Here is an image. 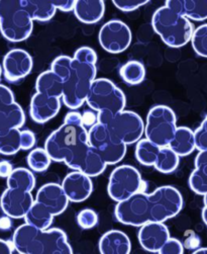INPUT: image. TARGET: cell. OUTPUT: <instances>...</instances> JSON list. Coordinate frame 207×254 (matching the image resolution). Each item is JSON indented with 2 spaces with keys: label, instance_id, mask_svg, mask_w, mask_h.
<instances>
[{
  "label": "cell",
  "instance_id": "obj_36",
  "mask_svg": "<svg viewBox=\"0 0 207 254\" xmlns=\"http://www.w3.org/2000/svg\"><path fill=\"white\" fill-rule=\"evenodd\" d=\"M72 62H73V58L69 56H65V55L59 56L52 62L51 71L54 72L63 81H65L67 80V78L70 75Z\"/></svg>",
  "mask_w": 207,
  "mask_h": 254
},
{
  "label": "cell",
  "instance_id": "obj_9",
  "mask_svg": "<svg viewBox=\"0 0 207 254\" xmlns=\"http://www.w3.org/2000/svg\"><path fill=\"white\" fill-rule=\"evenodd\" d=\"M146 184L139 170L132 166L123 164L116 167L110 174L107 191L109 196L121 202L138 192H145Z\"/></svg>",
  "mask_w": 207,
  "mask_h": 254
},
{
  "label": "cell",
  "instance_id": "obj_43",
  "mask_svg": "<svg viewBox=\"0 0 207 254\" xmlns=\"http://www.w3.org/2000/svg\"><path fill=\"white\" fill-rule=\"evenodd\" d=\"M36 145V136L30 130L20 132V146L22 150H30Z\"/></svg>",
  "mask_w": 207,
  "mask_h": 254
},
{
  "label": "cell",
  "instance_id": "obj_4",
  "mask_svg": "<svg viewBox=\"0 0 207 254\" xmlns=\"http://www.w3.org/2000/svg\"><path fill=\"white\" fill-rule=\"evenodd\" d=\"M86 104L97 113L99 124L107 125L116 114L124 111L126 99L123 91L111 80L98 78L91 85Z\"/></svg>",
  "mask_w": 207,
  "mask_h": 254
},
{
  "label": "cell",
  "instance_id": "obj_50",
  "mask_svg": "<svg viewBox=\"0 0 207 254\" xmlns=\"http://www.w3.org/2000/svg\"><path fill=\"white\" fill-rule=\"evenodd\" d=\"M192 254H207V248H199Z\"/></svg>",
  "mask_w": 207,
  "mask_h": 254
},
{
  "label": "cell",
  "instance_id": "obj_37",
  "mask_svg": "<svg viewBox=\"0 0 207 254\" xmlns=\"http://www.w3.org/2000/svg\"><path fill=\"white\" fill-rule=\"evenodd\" d=\"M77 223L82 229H92L98 223V216L94 210L84 209L77 215Z\"/></svg>",
  "mask_w": 207,
  "mask_h": 254
},
{
  "label": "cell",
  "instance_id": "obj_25",
  "mask_svg": "<svg viewBox=\"0 0 207 254\" xmlns=\"http://www.w3.org/2000/svg\"><path fill=\"white\" fill-rule=\"evenodd\" d=\"M106 166L107 164L104 162V160L101 158V156L94 149L89 146L84 155L80 158L78 163L75 166L74 170L80 171L91 179V177H96L100 175L106 169Z\"/></svg>",
  "mask_w": 207,
  "mask_h": 254
},
{
  "label": "cell",
  "instance_id": "obj_44",
  "mask_svg": "<svg viewBox=\"0 0 207 254\" xmlns=\"http://www.w3.org/2000/svg\"><path fill=\"white\" fill-rule=\"evenodd\" d=\"M82 124L85 128H92L93 126L98 124V116L97 113L93 112H85L82 115Z\"/></svg>",
  "mask_w": 207,
  "mask_h": 254
},
{
  "label": "cell",
  "instance_id": "obj_23",
  "mask_svg": "<svg viewBox=\"0 0 207 254\" xmlns=\"http://www.w3.org/2000/svg\"><path fill=\"white\" fill-rule=\"evenodd\" d=\"M169 147L179 157L190 155L196 149L194 131L187 127H178Z\"/></svg>",
  "mask_w": 207,
  "mask_h": 254
},
{
  "label": "cell",
  "instance_id": "obj_34",
  "mask_svg": "<svg viewBox=\"0 0 207 254\" xmlns=\"http://www.w3.org/2000/svg\"><path fill=\"white\" fill-rule=\"evenodd\" d=\"M51 157L45 148H36L32 150L28 156V164L33 171L44 172L51 164Z\"/></svg>",
  "mask_w": 207,
  "mask_h": 254
},
{
  "label": "cell",
  "instance_id": "obj_11",
  "mask_svg": "<svg viewBox=\"0 0 207 254\" xmlns=\"http://www.w3.org/2000/svg\"><path fill=\"white\" fill-rule=\"evenodd\" d=\"M145 126L141 116L132 111H122L116 114L107 124L111 135L126 146L142 140Z\"/></svg>",
  "mask_w": 207,
  "mask_h": 254
},
{
  "label": "cell",
  "instance_id": "obj_3",
  "mask_svg": "<svg viewBox=\"0 0 207 254\" xmlns=\"http://www.w3.org/2000/svg\"><path fill=\"white\" fill-rule=\"evenodd\" d=\"M12 245L19 254H73L66 234L58 228L40 230L23 224L13 233Z\"/></svg>",
  "mask_w": 207,
  "mask_h": 254
},
{
  "label": "cell",
  "instance_id": "obj_18",
  "mask_svg": "<svg viewBox=\"0 0 207 254\" xmlns=\"http://www.w3.org/2000/svg\"><path fill=\"white\" fill-rule=\"evenodd\" d=\"M170 232L164 223H150L141 227L139 241L149 252H159L170 239Z\"/></svg>",
  "mask_w": 207,
  "mask_h": 254
},
{
  "label": "cell",
  "instance_id": "obj_14",
  "mask_svg": "<svg viewBox=\"0 0 207 254\" xmlns=\"http://www.w3.org/2000/svg\"><path fill=\"white\" fill-rule=\"evenodd\" d=\"M3 74L9 82H16L32 72L34 61L32 56L22 49H13L3 58Z\"/></svg>",
  "mask_w": 207,
  "mask_h": 254
},
{
  "label": "cell",
  "instance_id": "obj_48",
  "mask_svg": "<svg viewBox=\"0 0 207 254\" xmlns=\"http://www.w3.org/2000/svg\"><path fill=\"white\" fill-rule=\"evenodd\" d=\"M10 225H11V222H10L9 217H5V218L0 219V228H1V229H8Z\"/></svg>",
  "mask_w": 207,
  "mask_h": 254
},
{
  "label": "cell",
  "instance_id": "obj_10",
  "mask_svg": "<svg viewBox=\"0 0 207 254\" xmlns=\"http://www.w3.org/2000/svg\"><path fill=\"white\" fill-rule=\"evenodd\" d=\"M88 144L107 165L119 163L126 154L127 146L116 140L107 125L96 124L88 130Z\"/></svg>",
  "mask_w": 207,
  "mask_h": 254
},
{
  "label": "cell",
  "instance_id": "obj_46",
  "mask_svg": "<svg viewBox=\"0 0 207 254\" xmlns=\"http://www.w3.org/2000/svg\"><path fill=\"white\" fill-rule=\"evenodd\" d=\"M13 170L14 169L10 162L5 160L0 161V177H2V179H8Z\"/></svg>",
  "mask_w": 207,
  "mask_h": 254
},
{
  "label": "cell",
  "instance_id": "obj_41",
  "mask_svg": "<svg viewBox=\"0 0 207 254\" xmlns=\"http://www.w3.org/2000/svg\"><path fill=\"white\" fill-rule=\"evenodd\" d=\"M159 254H183V244L175 238H170L158 252Z\"/></svg>",
  "mask_w": 207,
  "mask_h": 254
},
{
  "label": "cell",
  "instance_id": "obj_8",
  "mask_svg": "<svg viewBox=\"0 0 207 254\" xmlns=\"http://www.w3.org/2000/svg\"><path fill=\"white\" fill-rule=\"evenodd\" d=\"M177 118L167 106H156L150 110L146 120V139L159 147H169L177 131Z\"/></svg>",
  "mask_w": 207,
  "mask_h": 254
},
{
  "label": "cell",
  "instance_id": "obj_26",
  "mask_svg": "<svg viewBox=\"0 0 207 254\" xmlns=\"http://www.w3.org/2000/svg\"><path fill=\"white\" fill-rule=\"evenodd\" d=\"M25 122V115L22 108L14 103L0 111V133L19 129Z\"/></svg>",
  "mask_w": 207,
  "mask_h": 254
},
{
  "label": "cell",
  "instance_id": "obj_45",
  "mask_svg": "<svg viewBox=\"0 0 207 254\" xmlns=\"http://www.w3.org/2000/svg\"><path fill=\"white\" fill-rule=\"evenodd\" d=\"M54 4V6L61 10V11H65V12H69L74 10L75 7V2L76 0H65V1H52Z\"/></svg>",
  "mask_w": 207,
  "mask_h": 254
},
{
  "label": "cell",
  "instance_id": "obj_51",
  "mask_svg": "<svg viewBox=\"0 0 207 254\" xmlns=\"http://www.w3.org/2000/svg\"><path fill=\"white\" fill-rule=\"evenodd\" d=\"M1 75H2V67L0 65V80H1Z\"/></svg>",
  "mask_w": 207,
  "mask_h": 254
},
{
  "label": "cell",
  "instance_id": "obj_30",
  "mask_svg": "<svg viewBox=\"0 0 207 254\" xmlns=\"http://www.w3.org/2000/svg\"><path fill=\"white\" fill-rule=\"evenodd\" d=\"M121 79L129 85H138L146 78V68L139 61H128L119 70Z\"/></svg>",
  "mask_w": 207,
  "mask_h": 254
},
{
  "label": "cell",
  "instance_id": "obj_6",
  "mask_svg": "<svg viewBox=\"0 0 207 254\" xmlns=\"http://www.w3.org/2000/svg\"><path fill=\"white\" fill-rule=\"evenodd\" d=\"M96 65L81 63L73 59L69 77L64 81L62 100L71 110H77L86 103L93 81L96 79Z\"/></svg>",
  "mask_w": 207,
  "mask_h": 254
},
{
  "label": "cell",
  "instance_id": "obj_24",
  "mask_svg": "<svg viewBox=\"0 0 207 254\" xmlns=\"http://www.w3.org/2000/svg\"><path fill=\"white\" fill-rule=\"evenodd\" d=\"M63 86L64 81L51 70L41 73L36 81L37 92L52 97L62 98Z\"/></svg>",
  "mask_w": 207,
  "mask_h": 254
},
{
  "label": "cell",
  "instance_id": "obj_22",
  "mask_svg": "<svg viewBox=\"0 0 207 254\" xmlns=\"http://www.w3.org/2000/svg\"><path fill=\"white\" fill-rule=\"evenodd\" d=\"M189 187L197 194L207 193V151H200L195 158V169L189 177Z\"/></svg>",
  "mask_w": 207,
  "mask_h": 254
},
{
  "label": "cell",
  "instance_id": "obj_21",
  "mask_svg": "<svg viewBox=\"0 0 207 254\" xmlns=\"http://www.w3.org/2000/svg\"><path fill=\"white\" fill-rule=\"evenodd\" d=\"M165 5L188 18L189 20L202 21L207 19V1H166Z\"/></svg>",
  "mask_w": 207,
  "mask_h": 254
},
{
  "label": "cell",
  "instance_id": "obj_12",
  "mask_svg": "<svg viewBox=\"0 0 207 254\" xmlns=\"http://www.w3.org/2000/svg\"><path fill=\"white\" fill-rule=\"evenodd\" d=\"M99 43L106 52L119 54L132 44L133 35L128 25L121 20L112 19L104 23L98 35Z\"/></svg>",
  "mask_w": 207,
  "mask_h": 254
},
{
  "label": "cell",
  "instance_id": "obj_19",
  "mask_svg": "<svg viewBox=\"0 0 207 254\" xmlns=\"http://www.w3.org/2000/svg\"><path fill=\"white\" fill-rule=\"evenodd\" d=\"M132 243L128 236L118 230L106 232L99 240L101 254H129Z\"/></svg>",
  "mask_w": 207,
  "mask_h": 254
},
{
  "label": "cell",
  "instance_id": "obj_38",
  "mask_svg": "<svg viewBox=\"0 0 207 254\" xmlns=\"http://www.w3.org/2000/svg\"><path fill=\"white\" fill-rule=\"evenodd\" d=\"M74 60L81 62V63H88L96 65L97 63V55L95 51L90 47H81L76 51L74 57Z\"/></svg>",
  "mask_w": 207,
  "mask_h": 254
},
{
  "label": "cell",
  "instance_id": "obj_2",
  "mask_svg": "<svg viewBox=\"0 0 207 254\" xmlns=\"http://www.w3.org/2000/svg\"><path fill=\"white\" fill-rule=\"evenodd\" d=\"M88 148V130L82 124V115L77 112L68 113L64 124L45 142L51 159L64 162L73 170Z\"/></svg>",
  "mask_w": 207,
  "mask_h": 254
},
{
  "label": "cell",
  "instance_id": "obj_20",
  "mask_svg": "<svg viewBox=\"0 0 207 254\" xmlns=\"http://www.w3.org/2000/svg\"><path fill=\"white\" fill-rule=\"evenodd\" d=\"M74 14L77 19L83 23H96L100 21L105 13L104 1H86V0H76Z\"/></svg>",
  "mask_w": 207,
  "mask_h": 254
},
{
  "label": "cell",
  "instance_id": "obj_32",
  "mask_svg": "<svg viewBox=\"0 0 207 254\" xmlns=\"http://www.w3.org/2000/svg\"><path fill=\"white\" fill-rule=\"evenodd\" d=\"M179 166V156L170 147H162L160 149L158 159L155 168L162 173H172Z\"/></svg>",
  "mask_w": 207,
  "mask_h": 254
},
{
  "label": "cell",
  "instance_id": "obj_13",
  "mask_svg": "<svg viewBox=\"0 0 207 254\" xmlns=\"http://www.w3.org/2000/svg\"><path fill=\"white\" fill-rule=\"evenodd\" d=\"M34 202L32 192L7 188L0 198V207L3 213L11 219H24Z\"/></svg>",
  "mask_w": 207,
  "mask_h": 254
},
{
  "label": "cell",
  "instance_id": "obj_39",
  "mask_svg": "<svg viewBox=\"0 0 207 254\" xmlns=\"http://www.w3.org/2000/svg\"><path fill=\"white\" fill-rule=\"evenodd\" d=\"M196 149L200 151H207V115L201 125L194 131Z\"/></svg>",
  "mask_w": 207,
  "mask_h": 254
},
{
  "label": "cell",
  "instance_id": "obj_31",
  "mask_svg": "<svg viewBox=\"0 0 207 254\" xmlns=\"http://www.w3.org/2000/svg\"><path fill=\"white\" fill-rule=\"evenodd\" d=\"M24 7L27 8L34 20L48 21L56 14L57 8L52 1H23Z\"/></svg>",
  "mask_w": 207,
  "mask_h": 254
},
{
  "label": "cell",
  "instance_id": "obj_47",
  "mask_svg": "<svg viewBox=\"0 0 207 254\" xmlns=\"http://www.w3.org/2000/svg\"><path fill=\"white\" fill-rule=\"evenodd\" d=\"M0 254H12V247L8 241L0 239Z\"/></svg>",
  "mask_w": 207,
  "mask_h": 254
},
{
  "label": "cell",
  "instance_id": "obj_35",
  "mask_svg": "<svg viewBox=\"0 0 207 254\" xmlns=\"http://www.w3.org/2000/svg\"><path fill=\"white\" fill-rule=\"evenodd\" d=\"M191 44L198 56L207 58V23L201 24L195 29L191 39Z\"/></svg>",
  "mask_w": 207,
  "mask_h": 254
},
{
  "label": "cell",
  "instance_id": "obj_33",
  "mask_svg": "<svg viewBox=\"0 0 207 254\" xmlns=\"http://www.w3.org/2000/svg\"><path fill=\"white\" fill-rule=\"evenodd\" d=\"M19 129L0 133V153L3 155H14L21 149Z\"/></svg>",
  "mask_w": 207,
  "mask_h": 254
},
{
  "label": "cell",
  "instance_id": "obj_5",
  "mask_svg": "<svg viewBox=\"0 0 207 254\" xmlns=\"http://www.w3.org/2000/svg\"><path fill=\"white\" fill-rule=\"evenodd\" d=\"M152 27L169 47L180 48L191 42L193 23L185 16L176 13L166 5L159 7L152 17Z\"/></svg>",
  "mask_w": 207,
  "mask_h": 254
},
{
  "label": "cell",
  "instance_id": "obj_28",
  "mask_svg": "<svg viewBox=\"0 0 207 254\" xmlns=\"http://www.w3.org/2000/svg\"><path fill=\"white\" fill-rule=\"evenodd\" d=\"M7 187L32 192L36 187V179L31 170L22 167L15 168L7 179Z\"/></svg>",
  "mask_w": 207,
  "mask_h": 254
},
{
  "label": "cell",
  "instance_id": "obj_27",
  "mask_svg": "<svg viewBox=\"0 0 207 254\" xmlns=\"http://www.w3.org/2000/svg\"><path fill=\"white\" fill-rule=\"evenodd\" d=\"M53 219L54 216L36 200L24 217L25 224H29L40 230H48V228H50L52 223H53Z\"/></svg>",
  "mask_w": 207,
  "mask_h": 254
},
{
  "label": "cell",
  "instance_id": "obj_42",
  "mask_svg": "<svg viewBox=\"0 0 207 254\" xmlns=\"http://www.w3.org/2000/svg\"><path fill=\"white\" fill-rule=\"evenodd\" d=\"M13 92L5 85L0 84V111L14 104Z\"/></svg>",
  "mask_w": 207,
  "mask_h": 254
},
{
  "label": "cell",
  "instance_id": "obj_1",
  "mask_svg": "<svg viewBox=\"0 0 207 254\" xmlns=\"http://www.w3.org/2000/svg\"><path fill=\"white\" fill-rule=\"evenodd\" d=\"M183 202V196L177 189L164 186L151 193L138 192L124 201L117 202L114 216L121 224L134 227L164 223L180 213Z\"/></svg>",
  "mask_w": 207,
  "mask_h": 254
},
{
  "label": "cell",
  "instance_id": "obj_49",
  "mask_svg": "<svg viewBox=\"0 0 207 254\" xmlns=\"http://www.w3.org/2000/svg\"><path fill=\"white\" fill-rule=\"evenodd\" d=\"M202 220L207 226V193L204 195V207L202 210Z\"/></svg>",
  "mask_w": 207,
  "mask_h": 254
},
{
  "label": "cell",
  "instance_id": "obj_16",
  "mask_svg": "<svg viewBox=\"0 0 207 254\" xmlns=\"http://www.w3.org/2000/svg\"><path fill=\"white\" fill-rule=\"evenodd\" d=\"M36 201L43 205L54 217L61 215L69 204L62 186L57 184L44 185L37 192Z\"/></svg>",
  "mask_w": 207,
  "mask_h": 254
},
{
  "label": "cell",
  "instance_id": "obj_17",
  "mask_svg": "<svg viewBox=\"0 0 207 254\" xmlns=\"http://www.w3.org/2000/svg\"><path fill=\"white\" fill-rule=\"evenodd\" d=\"M61 109V98L36 92L31 100L30 115L34 122L45 124L55 118Z\"/></svg>",
  "mask_w": 207,
  "mask_h": 254
},
{
  "label": "cell",
  "instance_id": "obj_40",
  "mask_svg": "<svg viewBox=\"0 0 207 254\" xmlns=\"http://www.w3.org/2000/svg\"><path fill=\"white\" fill-rule=\"evenodd\" d=\"M148 0H113V5L124 12H131L146 5Z\"/></svg>",
  "mask_w": 207,
  "mask_h": 254
},
{
  "label": "cell",
  "instance_id": "obj_15",
  "mask_svg": "<svg viewBox=\"0 0 207 254\" xmlns=\"http://www.w3.org/2000/svg\"><path fill=\"white\" fill-rule=\"evenodd\" d=\"M61 186L69 201L72 202L86 200L93 190V184L90 177L76 170L66 175Z\"/></svg>",
  "mask_w": 207,
  "mask_h": 254
},
{
  "label": "cell",
  "instance_id": "obj_7",
  "mask_svg": "<svg viewBox=\"0 0 207 254\" xmlns=\"http://www.w3.org/2000/svg\"><path fill=\"white\" fill-rule=\"evenodd\" d=\"M34 29V19L23 5V1L0 0V32L12 43L30 38Z\"/></svg>",
  "mask_w": 207,
  "mask_h": 254
},
{
  "label": "cell",
  "instance_id": "obj_29",
  "mask_svg": "<svg viewBox=\"0 0 207 254\" xmlns=\"http://www.w3.org/2000/svg\"><path fill=\"white\" fill-rule=\"evenodd\" d=\"M161 147L155 145L148 139H142L137 143L136 158L145 166H155Z\"/></svg>",
  "mask_w": 207,
  "mask_h": 254
}]
</instances>
